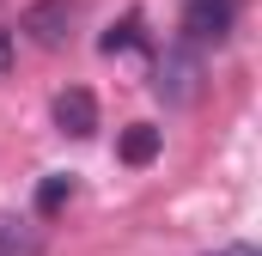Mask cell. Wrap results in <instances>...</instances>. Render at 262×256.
I'll list each match as a JSON object with an SVG mask.
<instances>
[{"label": "cell", "instance_id": "ba28073f", "mask_svg": "<svg viewBox=\"0 0 262 256\" xmlns=\"http://www.w3.org/2000/svg\"><path fill=\"white\" fill-rule=\"evenodd\" d=\"M0 73H12V31H0Z\"/></svg>", "mask_w": 262, "mask_h": 256}, {"label": "cell", "instance_id": "52a82bcc", "mask_svg": "<svg viewBox=\"0 0 262 256\" xmlns=\"http://www.w3.org/2000/svg\"><path fill=\"white\" fill-rule=\"evenodd\" d=\"M134 31H140V18H122L116 31H104V55H116V49H128V43H134Z\"/></svg>", "mask_w": 262, "mask_h": 256}, {"label": "cell", "instance_id": "8992f818", "mask_svg": "<svg viewBox=\"0 0 262 256\" xmlns=\"http://www.w3.org/2000/svg\"><path fill=\"white\" fill-rule=\"evenodd\" d=\"M25 244H31V238H25V226H18L12 214H0V256H18Z\"/></svg>", "mask_w": 262, "mask_h": 256}, {"label": "cell", "instance_id": "9c48e42d", "mask_svg": "<svg viewBox=\"0 0 262 256\" xmlns=\"http://www.w3.org/2000/svg\"><path fill=\"white\" fill-rule=\"evenodd\" d=\"M232 256H256V250H232Z\"/></svg>", "mask_w": 262, "mask_h": 256}, {"label": "cell", "instance_id": "7a4b0ae2", "mask_svg": "<svg viewBox=\"0 0 262 256\" xmlns=\"http://www.w3.org/2000/svg\"><path fill=\"white\" fill-rule=\"evenodd\" d=\"M55 128H61V134H73V140H85V134L98 128V98H92L85 86L55 92Z\"/></svg>", "mask_w": 262, "mask_h": 256}, {"label": "cell", "instance_id": "6da1fadb", "mask_svg": "<svg viewBox=\"0 0 262 256\" xmlns=\"http://www.w3.org/2000/svg\"><path fill=\"white\" fill-rule=\"evenodd\" d=\"M183 37H189V43H220V37H232V0H189V6H183Z\"/></svg>", "mask_w": 262, "mask_h": 256}, {"label": "cell", "instance_id": "3957f363", "mask_svg": "<svg viewBox=\"0 0 262 256\" xmlns=\"http://www.w3.org/2000/svg\"><path fill=\"white\" fill-rule=\"evenodd\" d=\"M67 18H73V0H37V6H25V31L43 49H55L67 37Z\"/></svg>", "mask_w": 262, "mask_h": 256}, {"label": "cell", "instance_id": "277c9868", "mask_svg": "<svg viewBox=\"0 0 262 256\" xmlns=\"http://www.w3.org/2000/svg\"><path fill=\"white\" fill-rule=\"evenodd\" d=\"M116 153H122V165H152V159H159V128H152V122H134V128H122Z\"/></svg>", "mask_w": 262, "mask_h": 256}, {"label": "cell", "instance_id": "5b68a950", "mask_svg": "<svg viewBox=\"0 0 262 256\" xmlns=\"http://www.w3.org/2000/svg\"><path fill=\"white\" fill-rule=\"evenodd\" d=\"M67 195H73V177H49V183L37 189V207H43V214H61Z\"/></svg>", "mask_w": 262, "mask_h": 256}]
</instances>
